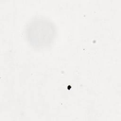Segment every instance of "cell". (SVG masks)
I'll list each match as a JSON object with an SVG mask.
<instances>
[{"label":"cell","instance_id":"1","mask_svg":"<svg viewBox=\"0 0 121 121\" xmlns=\"http://www.w3.org/2000/svg\"><path fill=\"white\" fill-rule=\"evenodd\" d=\"M56 36V29L50 20L43 17L32 19L25 29V36L33 48L41 49L51 45Z\"/></svg>","mask_w":121,"mask_h":121}]
</instances>
